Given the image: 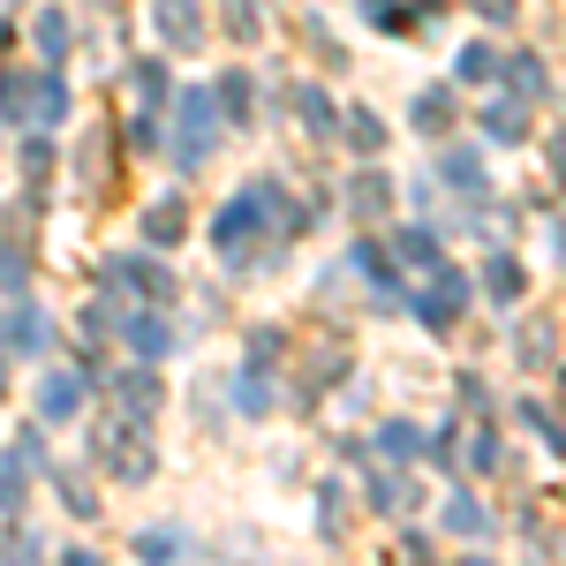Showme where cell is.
I'll return each mask as SVG.
<instances>
[{
  "instance_id": "cell-1",
  "label": "cell",
  "mask_w": 566,
  "mask_h": 566,
  "mask_svg": "<svg viewBox=\"0 0 566 566\" xmlns=\"http://www.w3.org/2000/svg\"><path fill=\"white\" fill-rule=\"evenodd\" d=\"M45 416H69V408H76V386H69V378H61V370H53V378H45Z\"/></svg>"
}]
</instances>
